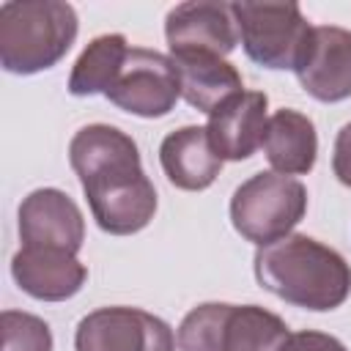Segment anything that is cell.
I'll use <instances>...</instances> for the list:
<instances>
[{
	"label": "cell",
	"instance_id": "obj_6",
	"mask_svg": "<svg viewBox=\"0 0 351 351\" xmlns=\"http://www.w3.org/2000/svg\"><path fill=\"white\" fill-rule=\"evenodd\" d=\"M247 58L263 69H296L313 25L296 3H230Z\"/></svg>",
	"mask_w": 351,
	"mask_h": 351
},
{
	"label": "cell",
	"instance_id": "obj_2",
	"mask_svg": "<svg viewBox=\"0 0 351 351\" xmlns=\"http://www.w3.org/2000/svg\"><path fill=\"white\" fill-rule=\"evenodd\" d=\"M252 269L261 288L302 310L329 313L351 296V263L307 233L258 247Z\"/></svg>",
	"mask_w": 351,
	"mask_h": 351
},
{
	"label": "cell",
	"instance_id": "obj_8",
	"mask_svg": "<svg viewBox=\"0 0 351 351\" xmlns=\"http://www.w3.org/2000/svg\"><path fill=\"white\" fill-rule=\"evenodd\" d=\"M107 99L137 118L167 115L181 99V80L173 58L156 49L132 47L118 80L107 90Z\"/></svg>",
	"mask_w": 351,
	"mask_h": 351
},
{
	"label": "cell",
	"instance_id": "obj_9",
	"mask_svg": "<svg viewBox=\"0 0 351 351\" xmlns=\"http://www.w3.org/2000/svg\"><path fill=\"white\" fill-rule=\"evenodd\" d=\"M296 80L307 96L335 104L351 96V30L313 25L307 47L296 63Z\"/></svg>",
	"mask_w": 351,
	"mask_h": 351
},
{
	"label": "cell",
	"instance_id": "obj_16",
	"mask_svg": "<svg viewBox=\"0 0 351 351\" xmlns=\"http://www.w3.org/2000/svg\"><path fill=\"white\" fill-rule=\"evenodd\" d=\"M178 80H181V96L186 99L189 107L200 112H214L233 96L244 90L241 74L236 71L233 63H228L219 55H206V52H189V55H170Z\"/></svg>",
	"mask_w": 351,
	"mask_h": 351
},
{
	"label": "cell",
	"instance_id": "obj_1",
	"mask_svg": "<svg viewBox=\"0 0 351 351\" xmlns=\"http://www.w3.org/2000/svg\"><path fill=\"white\" fill-rule=\"evenodd\" d=\"M69 165L104 233L132 236L154 219L159 197L143 170L137 143L123 129L110 123L82 126L69 143Z\"/></svg>",
	"mask_w": 351,
	"mask_h": 351
},
{
	"label": "cell",
	"instance_id": "obj_13",
	"mask_svg": "<svg viewBox=\"0 0 351 351\" xmlns=\"http://www.w3.org/2000/svg\"><path fill=\"white\" fill-rule=\"evenodd\" d=\"M266 110L269 96L263 90H241L208 115L206 132L222 162H244L261 148L269 123Z\"/></svg>",
	"mask_w": 351,
	"mask_h": 351
},
{
	"label": "cell",
	"instance_id": "obj_17",
	"mask_svg": "<svg viewBox=\"0 0 351 351\" xmlns=\"http://www.w3.org/2000/svg\"><path fill=\"white\" fill-rule=\"evenodd\" d=\"M129 41L121 33H104L96 36L77 58L71 74H69V93L71 96H107L112 82L118 80L126 55H129Z\"/></svg>",
	"mask_w": 351,
	"mask_h": 351
},
{
	"label": "cell",
	"instance_id": "obj_18",
	"mask_svg": "<svg viewBox=\"0 0 351 351\" xmlns=\"http://www.w3.org/2000/svg\"><path fill=\"white\" fill-rule=\"evenodd\" d=\"M3 348L0 351H52V329L44 318L22 310H3Z\"/></svg>",
	"mask_w": 351,
	"mask_h": 351
},
{
	"label": "cell",
	"instance_id": "obj_4",
	"mask_svg": "<svg viewBox=\"0 0 351 351\" xmlns=\"http://www.w3.org/2000/svg\"><path fill=\"white\" fill-rule=\"evenodd\" d=\"M288 324L261 304L203 302L192 307L176 332L178 351H280Z\"/></svg>",
	"mask_w": 351,
	"mask_h": 351
},
{
	"label": "cell",
	"instance_id": "obj_5",
	"mask_svg": "<svg viewBox=\"0 0 351 351\" xmlns=\"http://www.w3.org/2000/svg\"><path fill=\"white\" fill-rule=\"evenodd\" d=\"M307 214V186L299 178L280 176L274 170H261L236 186L230 197L233 230L266 247L293 233V228Z\"/></svg>",
	"mask_w": 351,
	"mask_h": 351
},
{
	"label": "cell",
	"instance_id": "obj_15",
	"mask_svg": "<svg viewBox=\"0 0 351 351\" xmlns=\"http://www.w3.org/2000/svg\"><path fill=\"white\" fill-rule=\"evenodd\" d=\"M269 165L280 176H307L318 159V134L315 123L291 107L269 115L263 143H261Z\"/></svg>",
	"mask_w": 351,
	"mask_h": 351
},
{
	"label": "cell",
	"instance_id": "obj_14",
	"mask_svg": "<svg viewBox=\"0 0 351 351\" xmlns=\"http://www.w3.org/2000/svg\"><path fill=\"white\" fill-rule=\"evenodd\" d=\"M159 165L176 189L203 192L217 181L222 156L214 151L206 126H181L162 140Z\"/></svg>",
	"mask_w": 351,
	"mask_h": 351
},
{
	"label": "cell",
	"instance_id": "obj_7",
	"mask_svg": "<svg viewBox=\"0 0 351 351\" xmlns=\"http://www.w3.org/2000/svg\"><path fill=\"white\" fill-rule=\"evenodd\" d=\"M74 351H176V335L167 321L148 310L112 304L77 324Z\"/></svg>",
	"mask_w": 351,
	"mask_h": 351
},
{
	"label": "cell",
	"instance_id": "obj_11",
	"mask_svg": "<svg viewBox=\"0 0 351 351\" xmlns=\"http://www.w3.org/2000/svg\"><path fill=\"white\" fill-rule=\"evenodd\" d=\"M19 239L22 247H52L80 252L85 241V217L80 206L55 186L33 189L19 203Z\"/></svg>",
	"mask_w": 351,
	"mask_h": 351
},
{
	"label": "cell",
	"instance_id": "obj_20",
	"mask_svg": "<svg viewBox=\"0 0 351 351\" xmlns=\"http://www.w3.org/2000/svg\"><path fill=\"white\" fill-rule=\"evenodd\" d=\"M332 170L343 186L351 189V121L337 132L332 151Z\"/></svg>",
	"mask_w": 351,
	"mask_h": 351
},
{
	"label": "cell",
	"instance_id": "obj_12",
	"mask_svg": "<svg viewBox=\"0 0 351 351\" xmlns=\"http://www.w3.org/2000/svg\"><path fill=\"white\" fill-rule=\"evenodd\" d=\"M14 282L38 302H66L88 280L85 263L74 252L52 247H22L11 258Z\"/></svg>",
	"mask_w": 351,
	"mask_h": 351
},
{
	"label": "cell",
	"instance_id": "obj_10",
	"mask_svg": "<svg viewBox=\"0 0 351 351\" xmlns=\"http://www.w3.org/2000/svg\"><path fill=\"white\" fill-rule=\"evenodd\" d=\"M165 38L170 55H230L239 44V27L233 19V5L219 0H192L178 3L167 11Z\"/></svg>",
	"mask_w": 351,
	"mask_h": 351
},
{
	"label": "cell",
	"instance_id": "obj_3",
	"mask_svg": "<svg viewBox=\"0 0 351 351\" xmlns=\"http://www.w3.org/2000/svg\"><path fill=\"white\" fill-rule=\"evenodd\" d=\"M80 30L63 0H11L0 5V66L8 74H38L66 58Z\"/></svg>",
	"mask_w": 351,
	"mask_h": 351
},
{
	"label": "cell",
	"instance_id": "obj_19",
	"mask_svg": "<svg viewBox=\"0 0 351 351\" xmlns=\"http://www.w3.org/2000/svg\"><path fill=\"white\" fill-rule=\"evenodd\" d=\"M280 351H348V348L335 335L304 329V332H291Z\"/></svg>",
	"mask_w": 351,
	"mask_h": 351
}]
</instances>
